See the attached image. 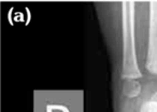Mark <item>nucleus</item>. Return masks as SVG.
Instances as JSON below:
<instances>
[{"instance_id": "1", "label": "nucleus", "mask_w": 157, "mask_h": 112, "mask_svg": "<svg viewBox=\"0 0 157 112\" xmlns=\"http://www.w3.org/2000/svg\"><path fill=\"white\" fill-rule=\"evenodd\" d=\"M141 112H157V101L151 100L142 106Z\"/></svg>"}, {"instance_id": "2", "label": "nucleus", "mask_w": 157, "mask_h": 112, "mask_svg": "<svg viewBox=\"0 0 157 112\" xmlns=\"http://www.w3.org/2000/svg\"><path fill=\"white\" fill-rule=\"evenodd\" d=\"M152 100H155V101H157V93H156V94L154 95V96H153Z\"/></svg>"}]
</instances>
